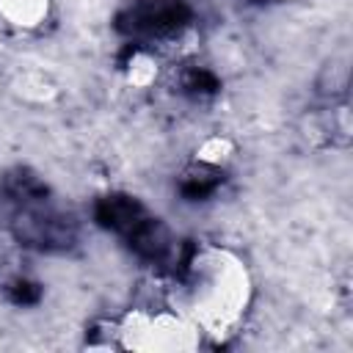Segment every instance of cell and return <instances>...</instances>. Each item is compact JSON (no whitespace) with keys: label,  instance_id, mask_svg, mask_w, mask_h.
<instances>
[{"label":"cell","instance_id":"1","mask_svg":"<svg viewBox=\"0 0 353 353\" xmlns=\"http://www.w3.org/2000/svg\"><path fill=\"white\" fill-rule=\"evenodd\" d=\"M251 301V279L245 265L226 248L204 245L188 268V303L196 328L223 336L232 334Z\"/></svg>","mask_w":353,"mask_h":353},{"label":"cell","instance_id":"2","mask_svg":"<svg viewBox=\"0 0 353 353\" xmlns=\"http://www.w3.org/2000/svg\"><path fill=\"white\" fill-rule=\"evenodd\" d=\"M121 347L132 350H193L199 328L171 312H130L116 320Z\"/></svg>","mask_w":353,"mask_h":353},{"label":"cell","instance_id":"5","mask_svg":"<svg viewBox=\"0 0 353 353\" xmlns=\"http://www.w3.org/2000/svg\"><path fill=\"white\" fill-rule=\"evenodd\" d=\"M124 77L135 88H149L160 77V61L146 50H132L124 61Z\"/></svg>","mask_w":353,"mask_h":353},{"label":"cell","instance_id":"4","mask_svg":"<svg viewBox=\"0 0 353 353\" xmlns=\"http://www.w3.org/2000/svg\"><path fill=\"white\" fill-rule=\"evenodd\" d=\"M237 143L229 135H207L196 149H193V163L204 168H223L234 160Z\"/></svg>","mask_w":353,"mask_h":353},{"label":"cell","instance_id":"3","mask_svg":"<svg viewBox=\"0 0 353 353\" xmlns=\"http://www.w3.org/2000/svg\"><path fill=\"white\" fill-rule=\"evenodd\" d=\"M8 88L25 105H52V102H58V94H61L58 83L41 69H19L11 77Z\"/></svg>","mask_w":353,"mask_h":353}]
</instances>
